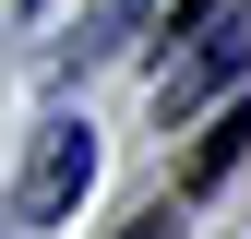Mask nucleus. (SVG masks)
I'll return each mask as SVG.
<instances>
[{
    "mask_svg": "<svg viewBox=\"0 0 251 239\" xmlns=\"http://www.w3.org/2000/svg\"><path fill=\"white\" fill-rule=\"evenodd\" d=\"M168 36H179V48H168V72H155V96H168V108H192L203 84L239 60V0H192V12L168 24Z\"/></svg>",
    "mask_w": 251,
    "mask_h": 239,
    "instance_id": "f257e3e1",
    "label": "nucleus"
},
{
    "mask_svg": "<svg viewBox=\"0 0 251 239\" xmlns=\"http://www.w3.org/2000/svg\"><path fill=\"white\" fill-rule=\"evenodd\" d=\"M84 179H96V132H84V120H48L36 167H24V227H60L84 203Z\"/></svg>",
    "mask_w": 251,
    "mask_h": 239,
    "instance_id": "f03ea898",
    "label": "nucleus"
},
{
    "mask_svg": "<svg viewBox=\"0 0 251 239\" xmlns=\"http://www.w3.org/2000/svg\"><path fill=\"white\" fill-rule=\"evenodd\" d=\"M239 143H251V96H239L227 120H215V132H203V156H192V179H179V191H203V179H227V167H239Z\"/></svg>",
    "mask_w": 251,
    "mask_h": 239,
    "instance_id": "7ed1b4c3",
    "label": "nucleus"
}]
</instances>
